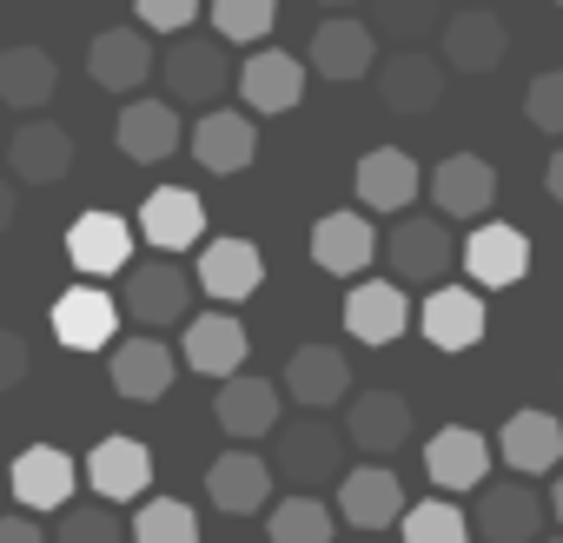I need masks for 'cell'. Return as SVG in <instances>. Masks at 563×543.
I'll return each instance as SVG.
<instances>
[{"label":"cell","mask_w":563,"mask_h":543,"mask_svg":"<svg viewBox=\"0 0 563 543\" xmlns=\"http://www.w3.org/2000/svg\"><path fill=\"white\" fill-rule=\"evenodd\" d=\"M272 457H278V470H286L292 484H306V490H312V484H339V477H345V431L312 411V418H299V424H278Z\"/></svg>","instance_id":"cell-1"},{"label":"cell","mask_w":563,"mask_h":543,"mask_svg":"<svg viewBox=\"0 0 563 543\" xmlns=\"http://www.w3.org/2000/svg\"><path fill=\"white\" fill-rule=\"evenodd\" d=\"M126 319L159 332V325H186V306H192V272H179L166 252L153 265H126Z\"/></svg>","instance_id":"cell-2"},{"label":"cell","mask_w":563,"mask_h":543,"mask_svg":"<svg viewBox=\"0 0 563 543\" xmlns=\"http://www.w3.org/2000/svg\"><path fill=\"white\" fill-rule=\"evenodd\" d=\"M67 258H74V272L80 279H113V272H126L133 265V225L120 219V212H107V206H87L74 225H67Z\"/></svg>","instance_id":"cell-3"},{"label":"cell","mask_w":563,"mask_h":543,"mask_svg":"<svg viewBox=\"0 0 563 543\" xmlns=\"http://www.w3.org/2000/svg\"><path fill=\"white\" fill-rule=\"evenodd\" d=\"M225 80H232V67H225V41L219 34H179L166 47V93L173 100L206 107V100L225 93Z\"/></svg>","instance_id":"cell-4"},{"label":"cell","mask_w":563,"mask_h":543,"mask_svg":"<svg viewBox=\"0 0 563 543\" xmlns=\"http://www.w3.org/2000/svg\"><path fill=\"white\" fill-rule=\"evenodd\" d=\"M258 279H265V258H258L252 239H206V245H199L192 286H199L212 306H239V299H252Z\"/></svg>","instance_id":"cell-5"},{"label":"cell","mask_w":563,"mask_h":543,"mask_svg":"<svg viewBox=\"0 0 563 543\" xmlns=\"http://www.w3.org/2000/svg\"><path fill=\"white\" fill-rule=\"evenodd\" d=\"M457 265H464V279L477 292H504V286H517L523 272H530V239L517 225H477L457 245Z\"/></svg>","instance_id":"cell-6"},{"label":"cell","mask_w":563,"mask_h":543,"mask_svg":"<svg viewBox=\"0 0 563 543\" xmlns=\"http://www.w3.org/2000/svg\"><path fill=\"white\" fill-rule=\"evenodd\" d=\"M490 312H484V292L477 286H431L424 306H418V332L438 345V352H471L484 339Z\"/></svg>","instance_id":"cell-7"},{"label":"cell","mask_w":563,"mask_h":543,"mask_svg":"<svg viewBox=\"0 0 563 543\" xmlns=\"http://www.w3.org/2000/svg\"><path fill=\"white\" fill-rule=\"evenodd\" d=\"M74 173V133L54 120H27L8 140V179L14 186H60Z\"/></svg>","instance_id":"cell-8"},{"label":"cell","mask_w":563,"mask_h":543,"mask_svg":"<svg viewBox=\"0 0 563 543\" xmlns=\"http://www.w3.org/2000/svg\"><path fill=\"white\" fill-rule=\"evenodd\" d=\"M47 325H54V339H60L67 352H107V345H113L120 312H113V292L87 279V286H67V292L54 299Z\"/></svg>","instance_id":"cell-9"},{"label":"cell","mask_w":563,"mask_h":543,"mask_svg":"<svg viewBox=\"0 0 563 543\" xmlns=\"http://www.w3.org/2000/svg\"><path fill=\"white\" fill-rule=\"evenodd\" d=\"M424 477H431L444 497L490 484V444H484V431H471V424H444V431L424 444Z\"/></svg>","instance_id":"cell-10"},{"label":"cell","mask_w":563,"mask_h":543,"mask_svg":"<svg viewBox=\"0 0 563 543\" xmlns=\"http://www.w3.org/2000/svg\"><path fill=\"white\" fill-rule=\"evenodd\" d=\"M239 100H245V113H292L306 100V60L278 54V47H258L239 67Z\"/></svg>","instance_id":"cell-11"},{"label":"cell","mask_w":563,"mask_h":543,"mask_svg":"<svg viewBox=\"0 0 563 543\" xmlns=\"http://www.w3.org/2000/svg\"><path fill=\"white\" fill-rule=\"evenodd\" d=\"M457 265V245H451V232H444V219H405L398 232H391V272L405 286H444V272Z\"/></svg>","instance_id":"cell-12"},{"label":"cell","mask_w":563,"mask_h":543,"mask_svg":"<svg viewBox=\"0 0 563 543\" xmlns=\"http://www.w3.org/2000/svg\"><path fill=\"white\" fill-rule=\"evenodd\" d=\"M153 252H186V245H199L206 239V206H199V192H186V186H159V192H146V206H140V225H133Z\"/></svg>","instance_id":"cell-13"},{"label":"cell","mask_w":563,"mask_h":543,"mask_svg":"<svg viewBox=\"0 0 563 543\" xmlns=\"http://www.w3.org/2000/svg\"><path fill=\"white\" fill-rule=\"evenodd\" d=\"M339 431H345L352 451H365V457H391V451H405V437H411V405H405L398 391H358Z\"/></svg>","instance_id":"cell-14"},{"label":"cell","mask_w":563,"mask_h":543,"mask_svg":"<svg viewBox=\"0 0 563 543\" xmlns=\"http://www.w3.org/2000/svg\"><path fill=\"white\" fill-rule=\"evenodd\" d=\"M153 47H146V34L140 27H107V34H93V47H87V74H93V87H107V93H140L146 80H153Z\"/></svg>","instance_id":"cell-15"},{"label":"cell","mask_w":563,"mask_h":543,"mask_svg":"<svg viewBox=\"0 0 563 543\" xmlns=\"http://www.w3.org/2000/svg\"><path fill=\"white\" fill-rule=\"evenodd\" d=\"M378 100H385L398 120H424V113L444 100V67H438L431 54L405 47L398 60H385V67H378Z\"/></svg>","instance_id":"cell-16"},{"label":"cell","mask_w":563,"mask_h":543,"mask_svg":"<svg viewBox=\"0 0 563 543\" xmlns=\"http://www.w3.org/2000/svg\"><path fill=\"white\" fill-rule=\"evenodd\" d=\"M87 484H93L107 503H133V497H146V484H153V451H146L140 437H100V444L87 451Z\"/></svg>","instance_id":"cell-17"},{"label":"cell","mask_w":563,"mask_h":543,"mask_svg":"<svg viewBox=\"0 0 563 543\" xmlns=\"http://www.w3.org/2000/svg\"><path fill=\"white\" fill-rule=\"evenodd\" d=\"M278 405H286V391H278L272 378H225L219 385V431L252 444V437H272L278 431Z\"/></svg>","instance_id":"cell-18"},{"label":"cell","mask_w":563,"mask_h":543,"mask_svg":"<svg viewBox=\"0 0 563 543\" xmlns=\"http://www.w3.org/2000/svg\"><path fill=\"white\" fill-rule=\"evenodd\" d=\"M504 54H510V34H504L497 14L464 8V14L444 21V67H457V74H497Z\"/></svg>","instance_id":"cell-19"},{"label":"cell","mask_w":563,"mask_h":543,"mask_svg":"<svg viewBox=\"0 0 563 543\" xmlns=\"http://www.w3.org/2000/svg\"><path fill=\"white\" fill-rule=\"evenodd\" d=\"M186 146H192V159L212 173V179H232V173H245L252 166V153H258V133H252V120L245 113H206L192 133H186Z\"/></svg>","instance_id":"cell-20"},{"label":"cell","mask_w":563,"mask_h":543,"mask_svg":"<svg viewBox=\"0 0 563 543\" xmlns=\"http://www.w3.org/2000/svg\"><path fill=\"white\" fill-rule=\"evenodd\" d=\"M352 186H358V206H372V212H405L424 179H418V159H411L405 146H372V153L358 159Z\"/></svg>","instance_id":"cell-21"},{"label":"cell","mask_w":563,"mask_h":543,"mask_svg":"<svg viewBox=\"0 0 563 543\" xmlns=\"http://www.w3.org/2000/svg\"><path fill=\"white\" fill-rule=\"evenodd\" d=\"M245 358H252V339L232 312H206V319L186 325V365L199 378H239Z\"/></svg>","instance_id":"cell-22"},{"label":"cell","mask_w":563,"mask_h":543,"mask_svg":"<svg viewBox=\"0 0 563 543\" xmlns=\"http://www.w3.org/2000/svg\"><path fill=\"white\" fill-rule=\"evenodd\" d=\"M173 378H179V358L166 352V339H126L120 352H113V391L120 398H133V405H159L166 391H173Z\"/></svg>","instance_id":"cell-23"},{"label":"cell","mask_w":563,"mask_h":543,"mask_svg":"<svg viewBox=\"0 0 563 543\" xmlns=\"http://www.w3.org/2000/svg\"><path fill=\"white\" fill-rule=\"evenodd\" d=\"M543 517H550V503L530 484H490L484 503H477L484 543H537L543 536Z\"/></svg>","instance_id":"cell-24"},{"label":"cell","mask_w":563,"mask_h":543,"mask_svg":"<svg viewBox=\"0 0 563 543\" xmlns=\"http://www.w3.org/2000/svg\"><path fill=\"white\" fill-rule=\"evenodd\" d=\"M431 199H438L444 219H477V212H490V199H497V166L477 159V153H451V159L431 173Z\"/></svg>","instance_id":"cell-25"},{"label":"cell","mask_w":563,"mask_h":543,"mask_svg":"<svg viewBox=\"0 0 563 543\" xmlns=\"http://www.w3.org/2000/svg\"><path fill=\"white\" fill-rule=\"evenodd\" d=\"M286 398L306 405V411H325V405L352 398V365H345V352H332V345H299L292 365H286Z\"/></svg>","instance_id":"cell-26"},{"label":"cell","mask_w":563,"mask_h":543,"mask_svg":"<svg viewBox=\"0 0 563 543\" xmlns=\"http://www.w3.org/2000/svg\"><path fill=\"white\" fill-rule=\"evenodd\" d=\"M74 484H80V470H74V457L60 444H27L14 457V497L27 510H67Z\"/></svg>","instance_id":"cell-27"},{"label":"cell","mask_w":563,"mask_h":543,"mask_svg":"<svg viewBox=\"0 0 563 543\" xmlns=\"http://www.w3.org/2000/svg\"><path fill=\"white\" fill-rule=\"evenodd\" d=\"M206 497H212L225 517H252V510H265V497H272V470H265V457H258V451H225V457H212V464H206Z\"/></svg>","instance_id":"cell-28"},{"label":"cell","mask_w":563,"mask_h":543,"mask_svg":"<svg viewBox=\"0 0 563 543\" xmlns=\"http://www.w3.org/2000/svg\"><path fill=\"white\" fill-rule=\"evenodd\" d=\"M339 510H345V523H358V530H385V523L405 517V484H398L385 464H358V470L339 477Z\"/></svg>","instance_id":"cell-29"},{"label":"cell","mask_w":563,"mask_h":543,"mask_svg":"<svg viewBox=\"0 0 563 543\" xmlns=\"http://www.w3.org/2000/svg\"><path fill=\"white\" fill-rule=\"evenodd\" d=\"M372 252H378V239H372V219H358V212H325V219L312 225V265L332 272V279L365 272Z\"/></svg>","instance_id":"cell-30"},{"label":"cell","mask_w":563,"mask_h":543,"mask_svg":"<svg viewBox=\"0 0 563 543\" xmlns=\"http://www.w3.org/2000/svg\"><path fill=\"white\" fill-rule=\"evenodd\" d=\"M372 27L365 21H319V34H312V54H306V67L312 74H325V80H365L372 74Z\"/></svg>","instance_id":"cell-31"},{"label":"cell","mask_w":563,"mask_h":543,"mask_svg":"<svg viewBox=\"0 0 563 543\" xmlns=\"http://www.w3.org/2000/svg\"><path fill=\"white\" fill-rule=\"evenodd\" d=\"M411 325V299H405V286H352L345 292V332L358 339V345H391L398 332Z\"/></svg>","instance_id":"cell-32"},{"label":"cell","mask_w":563,"mask_h":543,"mask_svg":"<svg viewBox=\"0 0 563 543\" xmlns=\"http://www.w3.org/2000/svg\"><path fill=\"white\" fill-rule=\"evenodd\" d=\"M497 451H504V464H510V470H523V477L556 470V464H563V424H556L550 411H510V418H504Z\"/></svg>","instance_id":"cell-33"},{"label":"cell","mask_w":563,"mask_h":543,"mask_svg":"<svg viewBox=\"0 0 563 543\" xmlns=\"http://www.w3.org/2000/svg\"><path fill=\"white\" fill-rule=\"evenodd\" d=\"M179 113L166 107V100H133L126 113H120V153L126 159H140V166H159V159H173L179 153Z\"/></svg>","instance_id":"cell-34"},{"label":"cell","mask_w":563,"mask_h":543,"mask_svg":"<svg viewBox=\"0 0 563 543\" xmlns=\"http://www.w3.org/2000/svg\"><path fill=\"white\" fill-rule=\"evenodd\" d=\"M60 87V67L47 60V47H8L0 54V107L14 113H41Z\"/></svg>","instance_id":"cell-35"},{"label":"cell","mask_w":563,"mask_h":543,"mask_svg":"<svg viewBox=\"0 0 563 543\" xmlns=\"http://www.w3.org/2000/svg\"><path fill=\"white\" fill-rule=\"evenodd\" d=\"M332 530H339V517L312 490H299L272 510V543H332Z\"/></svg>","instance_id":"cell-36"},{"label":"cell","mask_w":563,"mask_h":543,"mask_svg":"<svg viewBox=\"0 0 563 543\" xmlns=\"http://www.w3.org/2000/svg\"><path fill=\"white\" fill-rule=\"evenodd\" d=\"M126 536H133V543H199V517H192V503H179V497H146Z\"/></svg>","instance_id":"cell-37"},{"label":"cell","mask_w":563,"mask_h":543,"mask_svg":"<svg viewBox=\"0 0 563 543\" xmlns=\"http://www.w3.org/2000/svg\"><path fill=\"white\" fill-rule=\"evenodd\" d=\"M398 530H405V543H464L471 536V517L451 497H424V503H405Z\"/></svg>","instance_id":"cell-38"},{"label":"cell","mask_w":563,"mask_h":543,"mask_svg":"<svg viewBox=\"0 0 563 543\" xmlns=\"http://www.w3.org/2000/svg\"><path fill=\"white\" fill-rule=\"evenodd\" d=\"M206 8H212V34L219 41H239V47L265 41L272 21H278V0H206Z\"/></svg>","instance_id":"cell-39"},{"label":"cell","mask_w":563,"mask_h":543,"mask_svg":"<svg viewBox=\"0 0 563 543\" xmlns=\"http://www.w3.org/2000/svg\"><path fill=\"white\" fill-rule=\"evenodd\" d=\"M438 0H378V8H372V21H378V34L385 41H398V47H418L431 27H438Z\"/></svg>","instance_id":"cell-40"},{"label":"cell","mask_w":563,"mask_h":543,"mask_svg":"<svg viewBox=\"0 0 563 543\" xmlns=\"http://www.w3.org/2000/svg\"><path fill=\"white\" fill-rule=\"evenodd\" d=\"M47 543H126L113 503H93V510H60V530Z\"/></svg>","instance_id":"cell-41"},{"label":"cell","mask_w":563,"mask_h":543,"mask_svg":"<svg viewBox=\"0 0 563 543\" xmlns=\"http://www.w3.org/2000/svg\"><path fill=\"white\" fill-rule=\"evenodd\" d=\"M523 113L537 133H556L563 140V74H537L530 93H523Z\"/></svg>","instance_id":"cell-42"},{"label":"cell","mask_w":563,"mask_h":543,"mask_svg":"<svg viewBox=\"0 0 563 543\" xmlns=\"http://www.w3.org/2000/svg\"><path fill=\"white\" fill-rule=\"evenodd\" d=\"M133 8H140V27H153V34H186L206 0H133Z\"/></svg>","instance_id":"cell-43"},{"label":"cell","mask_w":563,"mask_h":543,"mask_svg":"<svg viewBox=\"0 0 563 543\" xmlns=\"http://www.w3.org/2000/svg\"><path fill=\"white\" fill-rule=\"evenodd\" d=\"M27 365H34L27 339H21V332H8V325H0V391H14V385L27 378Z\"/></svg>","instance_id":"cell-44"},{"label":"cell","mask_w":563,"mask_h":543,"mask_svg":"<svg viewBox=\"0 0 563 543\" xmlns=\"http://www.w3.org/2000/svg\"><path fill=\"white\" fill-rule=\"evenodd\" d=\"M0 543H47V530L34 517H0Z\"/></svg>","instance_id":"cell-45"},{"label":"cell","mask_w":563,"mask_h":543,"mask_svg":"<svg viewBox=\"0 0 563 543\" xmlns=\"http://www.w3.org/2000/svg\"><path fill=\"white\" fill-rule=\"evenodd\" d=\"M14 212H21V192H14V179H8V173H0V232L14 225Z\"/></svg>","instance_id":"cell-46"},{"label":"cell","mask_w":563,"mask_h":543,"mask_svg":"<svg viewBox=\"0 0 563 543\" xmlns=\"http://www.w3.org/2000/svg\"><path fill=\"white\" fill-rule=\"evenodd\" d=\"M543 186H550V199H556V206H563V146H556V153H550V166H543Z\"/></svg>","instance_id":"cell-47"},{"label":"cell","mask_w":563,"mask_h":543,"mask_svg":"<svg viewBox=\"0 0 563 543\" xmlns=\"http://www.w3.org/2000/svg\"><path fill=\"white\" fill-rule=\"evenodd\" d=\"M550 510H556V517H563V477H556V484H550Z\"/></svg>","instance_id":"cell-48"},{"label":"cell","mask_w":563,"mask_h":543,"mask_svg":"<svg viewBox=\"0 0 563 543\" xmlns=\"http://www.w3.org/2000/svg\"><path fill=\"white\" fill-rule=\"evenodd\" d=\"M325 8H352V0H325Z\"/></svg>","instance_id":"cell-49"},{"label":"cell","mask_w":563,"mask_h":543,"mask_svg":"<svg viewBox=\"0 0 563 543\" xmlns=\"http://www.w3.org/2000/svg\"><path fill=\"white\" fill-rule=\"evenodd\" d=\"M0 146H8V120H0Z\"/></svg>","instance_id":"cell-50"},{"label":"cell","mask_w":563,"mask_h":543,"mask_svg":"<svg viewBox=\"0 0 563 543\" xmlns=\"http://www.w3.org/2000/svg\"><path fill=\"white\" fill-rule=\"evenodd\" d=\"M550 543H563V536H550Z\"/></svg>","instance_id":"cell-51"}]
</instances>
